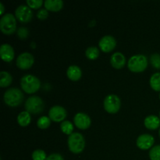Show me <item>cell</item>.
Wrapping results in <instances>:
<instances>
[{
    "mask_svg": "<svg viewBox=\"0 0 160 160\" xmlns=\"http://www.w3.org/2000/svg\"><path fill=\"white\" fill-rule=\"evenodd\" d=\"M37 125L40 129H46L48 127L51 125V120L48 117H40L37 122Z\"/></svg>",
    "mask_w": 160,
    "mask_h": 160,
    "instance_id": "obj_24",
    "label": "cell"
},
{
    "mask_svg": "<svg viewBox=\"0 0 160 160\" xmlns=\"http://www.w3.org/2000/svg\"><path fill=\"white\" fill-rule=\"evenodd\" d=\"M34 62V56L29 52H23L20 54L17 59V67L20 70H28Z\"/></svg>",
    "mask_w": 160,
    "mask_h": 160,
    "instance_id": "obj_9",
    "label": "cell"
},
{
    "mask_svg": "<svg viewBox=\"0 0 160 160\" xmlns=\"http://www.w3.org/2000/svg\"><path fill=\"white\" fill-rule=\"evenodd\" d=\"M28 34H29V31L26 28H20L17 31V36L20 39H26Z\"/></svg>",
    "mask_w": 160,
    "mask_h": 160,
    "instance_id": "obj_29",
    "label": "cell"
},
{
    "mask_svg": "<svg viewBox=\"0 0 160 160\" xmlns=\"http://www.w3.org/2000/svg\"><path fill=\"white\" fill-rule=\"evenodd\" d=\"M20 85L27 94H34L41 88L40 80L31 74H26L20 80Z\"/></svg>",
    "mask_w": 160,
    "mask_h": 160,
    "instance_id": "obj_1",
    "label": "cell"
},
{
    "mask_svg": "<svg viewBox=\"0 0 160 160\" xmlns=\"http://www.w3.org/2000/svg\"><path fill=\"white\" fill-rule=\"evenodd\" d=\"M98 45L100 49L104 52H110L115 48L117 45V41L112 36L106 35L102 38L99 41Z\"/></svg>",
    "mask_w": 160,
    "mask_h": 160,
    "instance_id": "obj_11",
    "label": "cell"
},
{
    "mask_svg": "<svg viewBox=\"0 0 160 160\" xmlns=\"http://www.w3.org/2000/svg\"><path fill=\"white\" fill-rule=\"evenodd\" d=\"M159 98H160V94H159Z\"/></svg>",
    "mask_w": 160,
    "mask_h": 160,
    "instance_id": "obj_34",
    "label": "cell"
},
{
    "mask_svg": "<svg viewBox=\"0 0 160 160\" xmlns=\"http://www.w3.org/2000/svg\"><path fill=\"white\" fill-rule=\"evenodd\" d=\"M25 109L30 114H40L45 108L44 102L40 97L33 95L29 97L25 102Z\"/></svg>",
    "mask_w": 160,
    "mask_h": 160,
    "instance_id": "obj_6",
    "label": "cell"
},
{
    "mask_svg": "<svg viewBox=\"0 0 160 160\" xmlns=\"http://www.w3.org/2000/svg\"><path fill=\"white\" fill-rule=\"evenodd\" d=\"M120 106H121L120 99L117 95L111 94L105 98L104 109L109 113H117L120 110Z\"/></svg>",
    "mask_w": 160,
    "mask_h": 160,
    "instance_id": "obj_7",
    "label": "cell"
},
{
    "mask_svg": "<svg viewBox=\"0 0 160 160\" xmlns=\"http://www.w3.org/2000/svg\"><path fill=\"white\" fill-rule=\"evenodd\" d=\"M75 126L81 130H86L91 126L92 120L89 116L84 112H78L73 118Z\"/></svg>",
    "mask_w": 160,
    "mask_h": 160,
    "instance_id": "obj_12",
    "label": "cell"
},
{
    "mask_svg": "<svg viewBox=\"0 0 160 160\" xmlns=\"http://www.w3.org/2000/svg\"><path fill=\"white\" fill-rule=\"evenodd\" d=\"M46 160H64V159L59 153H52L47 157Z\"/></svg>",
    "mask_w": 160,
    "mask_h": 160,
    "instance_id": "obj_31",
    "label": "cell"
},
{
    "mask_svg": "<svg viewBox=\"0 0 160 160\" xmlns=\"http://www.w3.org/2000/svg\"><path fill=\"white\" fill-rule=\"evenodd\" d=\"M31 157H32L33 160H46L47 159L46 153L42 149L34 150L33 152Z\"/></svg>",
    "mask_w": 160,
    "mask_h": 160,
    "instance_id": "obj_26",
    "label": "cell"
},
{
    "mask_svg": "<svg viewBox=\"0 0 160 160\" xmlns=\"http://www.w3.org/2000/svg\"><path fill=\"white\" fill-rule=\"evenodd\" d=\"M15 16L16 18L21 23H28L32 20L33 12L28 6L21 5L16 9Z\"/></svg>",
    "mask_w": 160,
    "mask_h": 160,
    "instance_id": "obj_8",
    "label": "cell"
},
{
    "mask_svg": "<svg viewBox=\"0 0 160 160\" xmlns=\"http://www.w3.org/2000/svg\"><path fill=\"white\" fill-rule=\"evenodd\" d=\"M148 155L151 160H160V145L152 148Z\"/></svg>",
    "mask_w": 160,
    "mask_h": 160,
    "instance_id": "obj_25",
    "label": "cell"
},
{
    "mask_svg": "<svg viewBox=\"0 0 160 160\" xmlns=\"http://www.w3.org/2000/svg\"><path fill=\"white\" fill-rule=\"evenodd\" d=\"M0 56L5 62H11L14 58L13 48L9 44H2L0 48Z\"/></svg>",
    "mask_w": 160,
    "mask_h": 160,
    "instance_id": "obj_14",
    "label": "cell"
},
{
    "mask_svg": "<svg viewBox=\"0 0 160 160\" xmlns=\"http://www.w3.org/2000/svg\"><path fill=\"white\" fill-rule=\"evenodd\" d=\"M60 129L62 133L67 134V135H70L73 133V125L71 122L68 121V120H64L63 122L61 123Z\"/></svg>",
    "mask_w": 160,
    "mask_h": 160,
    "instance_id": "obj_23",
    "label": "cell"
},
{
    "mask_svg": "<svg viewBox=\"0 0 160 160\" xmlns=\"http://www.w3.org/2000/svg\"><path fill=\"white\" fill-rule=\"evenodd\" d=\"M145 127L148 130H156L160 126V118L155 115L148 116L144 120Z\"/></svg>",
    "mask_w": 160,
    "mask_h": 160,
    "instance_id": "obj_17",
    "label": "cell"
},
{
    "mask_svg": "<svg viewBox=\"0 0 160 160\" xmlns=\"http://www.w3.org/2000/svg\"><path fill=\"white\" fill-rule=\"evenodd\" d=\"M85 56L88 59H91V60L96 59L99 56V49L95 46L89 47L86 49Z\"/></svg>",
    "mask_w": 160,
    "mask_h": 160,
    "instance_id": "obj_22",
    "label": "cell"
},
{
    "mask_svg": "<svg viewBox=\"0 0 160 160\" xmlns=\"http://www.w3.org/2000/svg\"><path fill=\"white\" fill-rule=\"evenodd\" d=\"M155 142L152 135L148 134H144L139 136L136 141V145L140 149L148 150L151 148Z\"/></svg>",
    "mask_w": 160,
    "mask_h": 160,
    "instance_id": "obj_13",
    "label": "cell"
},
{
    "mask_svg": "<svg viewBox=\"0 0 160 160\" xmlns=\"http://www.w3.org/2000/svg\"><path fill=\"white\" fill-rule=\"evenodd\" d=\"M67 76L72 81H78L81 78L82 71L79 67L76 65H72L67 69Z\"/></svg>",
    "mask_w": 160,
    "mask_h": 160,
    "instance_id": "obj_16",
    "label": "cell"
},
{
    "mask_svg": "<svg viewBox=\"0 0 160 160\" xmlns=\"http://www.w3.org/2000/svg\"><path fill=\"white\" fill-rule=\"evenodd\" d=\"M27 4L31 9H37L41 8V6L43 5V1L42 0H28Z\"/></svg>",
    "mask_w": 160,
    "mask_h": 160,
    "instance_id": "obj_28",
    "label": "cell"
},
{
    "mask_svg": "<svg viewBox=\"0 0 160 160\" xmlns=\"http://www.w3.org/2000/svg\"><path fill=\"white\" fill-rule=\"evenodd\" d=\"M110 63L113 68L120 70L123 68L126 64V57L121 52H115L110 59Z\"/></svg>",
    "mask_w": 160,
    "mask_h": 160,
    "instance_id": "obj_15",
    "label": "cell"
},
{
    "mask_svg": "<svg viewBox=\"0 0 160 160\" xmlns=\"http://www.w3.org/2000/svg\"><path fill=\"white\" fill-rule=\"evenodd\" d=\"M150 86L156 92H160V73H155L150 78Z\"/></svg>",
    "mask_w": 160,
    "mask_h": 160,
    "instance_id": "obj_21",
    "label": "cell"
},
{
    "mask_svg": "<svg viewBox=\"0 0 160 160\" xmlns=\"http://www.w3.org/2000/svg\"><path fill=\"white\" fill-rule=\"evenodd\" d=\"M44 5L47 10L58 12L63 7V2L61 0H46L44 2Z\"/></svg>",
    "mask_w": 160,
    "mask_h": 160,
    "instance_id": "obj_18",
    "label": "cell"
},
{
    "mask_svg": "<svg viewBox=\"0 0 160 160\" xmlns=\"http://www.w3.org/2000/svg\"><path fill=\"white\" fill-rule=\"evenodd\" d=\"M150 62L154 68L160 70V54L155 53V54L152 55L151 58H150Z\"/></svg>",
    "mask_w": 160,
    "mask_h": 160,
    "instance_id": "obj_27",
    "label": "cell"
},
{
    "mask_svg": "<svg viewBox=\"0 0 160 160\" xmlns=\"http://www.w3.org/2000/svg\"><path fill=\"white\" fill-rule=\"evenodd\" d=\"M48 17V12L46 9H42L38 12L37 17L41 20H46Z\"/></svg>",
    "mask_w": 160,
    "mask_h": 160,
    "instance_id": "obj_30",
    "label": "cell"
},
{
    "mask_svg": "<svg viewBox=\"0 0 160 160\" xmlns=\"http://www.w3.org/2000/svg\"><path fill=\"white\" fill-rule=\"evenodd\" d=\"M12 78L9 73L2 71L0 73V86L1 88H6L12 84Z\"/></svg>",
    "mask_w": 160,
    "mask_h": 160,
    "instance_id": "obj_20",
    "label": "cell"
},
{
    "mask_svg": "<svg viewBox=\"0 0 160 160\" xmlns=\"http://www.w3.org/2000/svg\"><path fill=\"white\" fill-rule=\"evenodd\" d=\"M23 94L21 91L17 88H9L5 92L4 102L7 106L10 107H17L20 106L23 101Z\"/></svg>",
    "mask_w": 160,
    "mask_h": 160,
    "instance_id": "obj_2",
    "label": "cell"
},
{
    "mask_svg": "<svg viewBox=\"0 0 160 160\" xmlns=\"http://www.w3.org/2000/svg\"><path fill=\"white\" fill-rule=\"evenodd\" d=\"M159 117H160V112H159Z\"/></svg>",
    "mask_w": 160,
    "mask_h": 160,
    "instance_id": "obj_35",
    "label": "cell"
},
{
    "mask_svg": "<svg viewBox=\"0 0 160 160\" xmlns=\"http://www.w3.org/2000/svg\"><path fill=\"white\" fill-rule=\"evenodd\" d=\"M31 114L27 111L21 112L17 117V123L21 127H27L31 123Z\"/></svg>",
    "mask_w": 160,
    "mask_h": 160,
    "instance_id": "obj_19",
    "label": "cell"
},
{
    "mask_svg": "<svg viewBox=\"0 0 160 160\" xmlns=\"http://www.w3.org/2000/svg\"><path fill=\"white\" fill-rule=\"evenodd\" d=\"M67 143L70 151L74 154L82 152L85 147V140L84 136L78 132L73 133L69 136Z\"/></svg>",
    "mask_w": 160,
    "mask_h": 160,
    "instance_id": "obj_3",
    "label": "cell"
},
{
    "mask_svg": "<svg viewBox=\"0 0 160 160\" xmlns=\"http://www.w3.org/2000/svg\"><path fill=\"white\" fill-rule=\"evenodd\" d=\"M0 8H1V11H0V15H2L4 13V6L2 3H0Z\"/></svg>",
    "mask_w": 160,
    "mask_h": 160,
    "instance_id": "obj_32",
    "label": "cell"
},
{
    "mask_svg": "<svg viewBox=\"0 0 160 160\" xmlns=\"http://www.w3.org/2000/svg\"><path fill=\"white\" fill-rule=\"evenodd\" d=\"M159 138H160V129H159Z\"/></svg>",
    "mask_w": 160,
    "mask_h": 160,
    "instance_id": "obj_33",
    "label": "cell"
},
{
    "mask_svg": "<svg viewBox=\"0 0 160 160\" xmlns=\"http://www.w3.org/2000/svg\"><path fill=\"white\" fill-rule=\"evenodd\" d=\"M128 67L131 71L134 73L143 72L148 67V59L144 55H134L130 58Z\"/></svg>",
    "mask_w": 160,
    "mask_h": 160,
    "instance_id": "obj_4",
    "label": "cell"
},
{
    "mask_svg": "<svg viewBox=\"0 0 160 160\" xmlns=\"http://www.w3.org/2000/svg\"><path fill=\"white\" fill-rule=\"evenodd\" d=\"M67 116V110L60 106H52L48 112V117L54 122H63Z\"/></svg>",
    "mask_w": 160,
    "mask_h": 160,
    "instance_id": "obj_10",
    "label": "cell"
},
{
    "mask_svg": "<svg viewBox=\"0 0 160 160\" xmlns=\"http://www.w3.org/2000/svg\"><path fill=\"white\" fill-rule=\"evenodd\" d=\"M0 30L5 34H13L17 30V20L11 13H6L0 20Z\"/></svg>",
    "mask_w": 160,
    "mask_h": 160,
    "instance_id": "obj_5",
    "label": "cell"
}]
</instances>
